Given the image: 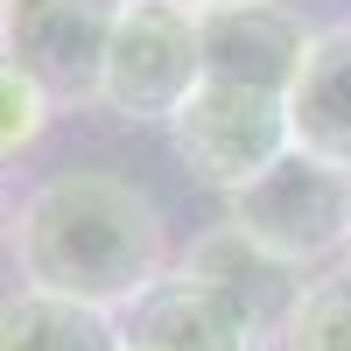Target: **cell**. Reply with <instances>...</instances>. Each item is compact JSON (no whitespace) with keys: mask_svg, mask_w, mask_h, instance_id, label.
<instances>
[{"mask_svg":"<svg viewBox=\"0 0 351 351\" xmlns=\"http://www.w3.org/2000/svg\"><path fill=\"white\" fill-rule=\"evenodd\" d=\"M169 141H176V162L218 197H239L281 155H295L288 99L253 92V84H218V77H204L197 99L169 120Z\"/></svg>","mask_w":351,"mask_h":351,"instance_id":"277c9868","label":"cell"},{"mask_svg":"<svg viewBox=\"0 0 351 351\" xmlns=\"http://www.w3.org/2000/svg\"><path fill=\"white\" fill-rule=\"evenodd\" d=\"M56 120V106H49V92L36 77H28L8 49H0V162H14V155H28L43 141V127Z\"/></svg>","mask_w":351,"mask_h":351,"instance_id":"7c38bea8","label":"cell"},{"mask_svg":"<svg viewBox=\"0 0 351 351\" xmlns=\"http://www.w3.org/2000/svg\"><path fill=\"white\" fill-rule=\"evenodd\" d=\"M204 21V77L218 84H253V92H295L302 77V56L309 36L281 0H260V8H218V14H197Z\"/></svg>","mask_w":351,"mask_h":351,"instance_id":"52a82bcc","label":"cell"},{"mask_svg":"<svg viewBox=\"0 0 351 351\" xmlns=\"http://www.w3.org/2000/svg\"><path fill=\"white\" fill-rule=\"evenodd\" d=\"M183 267L190 274H204L218 288V295L246 316V324L267 337V344H281V330H288V309H295V295H302V274H288L281 260H267L260 246H246L232 225H218V232H204V239L183 253Z\"/></svg>","mask_w":351,"mask_h":351,"instance_id":"9c48e42d","label":"cell"},{"mask_svg":"<svg viewBox=\"0 0 351 351\" xmlns=\"http://www.w3.org/2000/svg\"><path fill=\"white\" fill-rule=\"evenodd\" d=\"M120 8L127 0H0V49L49 92V106H99Z\"/></svg>","mask_w":351,"mask_h":351,"instance_id":"5b68a950","label":"cell"},{"mask_svg":"<svg viewBox=\"0 0 351 351\" xmlns=\"http://www.w3.org/2000/svg\"><path fill=\"white\" fill-rule=\"evenodd\" d=\"M8 232H14V225H8V190H0V239H8Z\"/></svg>","mask_w":351,"mask_h":351,"instance_id":"5bb4252c","label":"cell"},{"mask_svg":"<svg viewBox=\"0 0 351 351\" xmlns=\"http://www.w3.org/2000/svg\"><path fill=\"white\" fill-rule=\"evenodd\" d=\"M0 351H127V344H120V316L21 288L0 302Z\"/></svg>","mask_w":351,"mask_h":351,"instance_id":"30bf717a","label":"cell"},{"mask_svg":"<svg viewBox=\"0 0 351 351\" xmlns=\"http://www.w3.org/2000/svg\"><path fill=\"white\" fill-rule=\"evenodd\" d=\"M288 127H295V155H316L351 176V21L309 36L302 77L288 92Z\"/></svg>","mask_w":351,"mask_h":351,"instance_id":"ba28073f","label":"cell"},{"mask_svg":"<svg viewBox=\"0 0 351 351\" xmlns=\"http://www.w3.org/2000/svg\"><path fill=\"white\" fill-rule=\"evenodd\" d=\"M183 8H197V14H218V8H260V0H183Z\"/></svg>","mask_w":351,"mask_h":351,"instance_id":"4fadbf2b","label":"cell"},{"mask_svg":"<svg viewBox=\"0 0 351 351\" xmlns=\"http://www.w3.org/2000/svg\"><path fill=\"white\" fill-rule=\"evenodd\" d=\"M120 344L127 351H267V337L204 274H190L183 260H176L134 309H120Z\"/></svg>","mask_w":351,"mask_h":351,"instance_id":"8992f818","label":"cell"},{"mask_svg":"<svg viewBox=\"0 0 351 351\" xmlns=\"http://www.w3.org/2000/svg\"><path fill=\"white\" fill-rule=\"evenodd\" d=\"M8 246L36 295H64L106 316L134 309L169 274L162 204L112 169H64L43 190H28Z\"/></svg>","mask_w":351,"mask_h":351,"instance_id":"6da1fadb","label":"cell"},{"mask_svg":"<svg viewBox=\"0 0 351 351\" xmlns=\"http://www.w3.org/2000/svg\"><path fill=\"white\" fill-rule=\"evenodd\" d=\"M225 225L288 274H324L330 260L344 267L351 246V176L316 155H281L260 183L225 197Z\"/></svg>","mask_w":351,"mask_h":351,"instance_id":"7a4b0ae2","label":"cell"},{"mask_svg":"<svg viewBox=\"0 0 351 351\" xmlns=\"http://www.w3.org/2000/svg\"><path fill=\"white\" fill-rule=\"evenodd\" d=\"M281 351H351V267H324L302 281Z\"/></svg>","mask_w":351,"mask_h":351,"instance_id":"8fae6325","label":"cell"},{"mask_svg":"<svg viewBox=\"0 0 351 351\" xmlns=\"http://www.w3.org/2000/svg\"><path fill=\"white\" fill-rule=\"evenodd\" d=\"M204 84V21L183 0H127L106 49L99 112L127 127H169Z\"/></svg>","mask_w":351,"mask_h":351,"instance_id":"3957f363","label":"cell"},{"mask_svg":"<svg viewBox=\"0 0 351 351\" xmlns=\"http://www.w3.org/2000/svg\"><path fill=\"white\" fill-rule=\"evenodd\" d=\"M344 267H351V246H344Z\"/></svg>","mask_w":351,"mask_h":351,"instance_id":"9a60e30c","label":"cell"}]
</instances>
